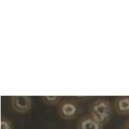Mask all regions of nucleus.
<instances>
[{
  "instance_id": "4",
  "label": "nucleus",
  "mask_w": 129,
  "mask_h": 129,
  "mask_svg": "<svg viewBox=\"0 0 129 129\" xmlns=\"http://www.w3.org/2000/svg\"><path fill=\"white\" fill-rule=\"evenodd\" d=\"M77 129H103L104 126L96 121L91 115L82 116L76 124Z\"/></svg>"
},
{
  "instance_id": "1",
  "label": "nucleus",
  "mask_w": 129,
  "mask_h": 129,
  "mask_svg": "<svg viewBox=\"0 0 129 129\" xmlns=\"http://www.w3.org/2000/svg\"><path fill=\"white\" fill-rule=\"evenodd\" d=\"M90 115L100 124L104 126L112 119L113 108L111 103L105 99H99L89 106Z\"/></svg>"
},
{
  "instance_id": "7",
  "label": "nucleus",
  "mask_w": 129,
  "mask_h": 129,
  "mask_svg": "<svg viewBox=\"0 0 129 129\" xmlns=\"http://www.w3.org/2000/svg\"><path fill=\"white\" fill-rule=\"evenodd\" d=\"M1 129H13L11 122L8 119L2 117L1 119Z\"/></svg>"
},
{
  "instance_id": "8",
  "label": "nucleus",
  "mask_w": 129,
  "mask_h": 129,
  "mask_svg": "<svg viewBox=\"0 0 129 129\" xmlns=\"http://www.w3.org/2000/svg\"><path fill=\"white\" fill-rule=\"evenodd\" d=\"M125 129H129V119L127 120V122L125 124Z\"/></svg>"
},
{
  "instance_id": "3",
  "label": "nucleus",
  "mask_w": 129,
  "mask_h": 129,
  "mask_svg": "<svg viewBox=\"0 0 129 129\" xmlns=\"http://www.w3.org/2000/svg\"><path fill=\"white\" fill-rule=\"evenodd\" d=\"M12 109L18 113H26L31 110L32 100L29 96H13L11 98Z\"/></svg>"
},
{
  "instance_id": "6",
  "label": "nucleus",
  "mask_w": 129,
  "mask_h": 129,
  "mask_svg": "<svg viewBox=\"0 0 129 129\" xmlns=\"http://www.w3.org/2000/svg\"><path fill=\"white\" fill-rule=\"evenodd\" d=\"M43 102L48 106H54L60 103V97L59 96H43L42 98Z\"/></svg>"
},
{
  "instance_id": "5",
  "label": "nucleus",
  "mask_w": 129,
  "mask_h": 129,
  "mask_svg": "<svg viewBox=\"0 0 129 129\" xmlns=\"http://www.w3.org/2000/svg\"><path fill=\"white\" fill-rule=\"evenodd\" d=\"M115 110L119 115H129V97H119L114 104Z\"/></svg>"
},
{
  "instance_id": "2",
  "label": "nucleus",
  "mask_w": 129,
  "mask_h": 129,
  "mask_svg": "<svg viewBox=\"0 0 129 129\" xmlns=\"http://www.w3.org/2000/svg\"><path fill=\"white\" fill-rule=\"evenodd\" d=\"M57 113L64 120H72L79 113V107L73 100H63L58 104Z\"/></svg>"
}]
</instances>
